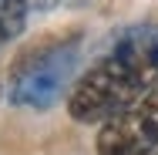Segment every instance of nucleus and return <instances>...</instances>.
Returning a JSON list of instances; mask_svg holds the SVG:
<instances>
[{
  "label": "nucleus",
  "mask_w": 158,
  "mask_h": 155,
  "mask_svg": "<svg viewBox=\"0 0 158 155\" xmlns=\"http://www.w3.org/2000/svg\"><path fill=\"white\" fill-rule=\"evenodd\" d=\"M0 98H3V84H0Z\"/></svg>",
  "instance_id": "obj_6"
},
{
  "label": "nucleus",
  "mask_w": 158,
  "mask_h": 155,
  "mask_svg": "<svg viewBox=\"0 0 158 155\" xmlns=\"http://www.w3.org/2000/svg\"><path fill=\"white\" fill-rule=\"evenodd\" d=\"M27 14H31L27 0H0V47L20 37V31L27 27Z\"/></svg>",
  "instance_id": "obj_4"
},
{
  "label": "nucleus",
  "mask_w": 158,
  "mask_h": 155,
  "mask_svg": "<svg viewBox=\"0 0 158 155\" xmlns=\"http://www.w3.org/2000/svg\"><path fill=\"white\" fill-rule=\"evenodd\" d=\"M98 155H158V88L101 122Z\"/></svg>",
  "instance_id": "obj_3"
},
{
  "label": "nucleus",
  "mask_w": 158,
  "mask_h": 155,
  "mask_svg": "<svg viewBox=\"0 0 158 155\" xmlns=\"http://www.w3.org/2000/svg\"><path fill=\"white\" fill-rule=\"evenodd\" d=\"M31 3V10H47V7H54L57 0H27Z\"/></svg>",
  "instance_id": "obj_5"
},
{
  "label": "nucleus",
  "mask_w": 158,
  "mask_h": 155,
  "mask_svg": "<svg viewBox=\"0 0 158 155\" xmlns=\"http://www.w3.org/2000/svg\"><path fill=\"white\" fill-rule=\"evenodd\" d=\"M81 58V34H67L57 41H44L40 47H31L10 71L7 98L20 108H51L57 105L77 71Z\"/></svg>",
  "instance_id": "obj_2"
},
{
  "label": "nucleus",
  "mask_w": 158,
  "mask_h": 155,
  "mask_svg": "<svg viewBox=\"0 0 158 155\" xmlns=\"http://www.w3.org/2000/svg\"><path fill=\"white\" fill-rule=\"evenodd\" d=\"M158 88V24H131L108 41L67 91V115L81 125H101L121 108Z\"/></svg>",
  "instance_id": "obj_1"
}]
</instances>
